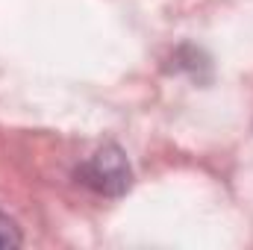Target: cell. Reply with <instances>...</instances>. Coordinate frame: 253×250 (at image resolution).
<instances>
[{"mask_svg":"<svg viewBox=\"0 0 253 250\" xmlns=\"http://www.w3.org/2000/svg\"><path fill=\"white\" fill-rule=\"evenodd\" d=\"M80 180H83V186L94 188L97 194L118 197V194H124L129 188L132 171H129V162H126L124 150L115 147V144H106V147H100L94 156H88L83 162Z\"/></svg>","mask_w":253,"mask_h":250,"instance_id":"6da1fadb","label":"cell"},{"mask_svg":"<svg viewBox=\"0 0 253 250\" xmlns=\"http://www.w3.org/2000/svg\"><path fill=\"white\" fill-rule=\"evenodd\" d=\"M24 245V236L18 230V224L0 212V248H21Z\"/></svg>","mask_w":253,"mask_h":250,"instance_id":"7a4b0ae2","label":"cell"}]
</instances>
